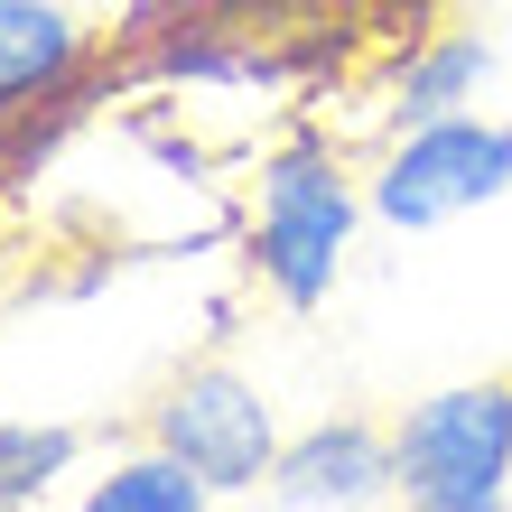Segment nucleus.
I'll list each match as a JSON object with an SVG mask.
<instances>
[{"label":"nucleus","mask_w":512,"mask_h":512,"mask_svg":"<svg viewBox=\"0 0 512 512\" xmlns=\"http://www.w3.org/2000/svg\"><path fill=\"white\" fill-rule=\"evenodd\" d=\"M140 438L168 447V457H187L215 494H252V485H270V466H280V410H270V391L243 364H224V354L168 373L149 419H140Z\"/></svg>","instance_id":"nucleus-4"},{"label":"nucleus","mask_w":512,"mask_h":512,"mask_svg":"<svg viewBox=\"0 0 512 512\" xmlns=\"http://www.w3.org/2000/svg\"><path fill=\"white\" fill-rule=\"evenodd\" d=\"M494 196H512V122H485V112L410 122L364 168V205L391 233H438V224H457Z\"/></svg>","instance_id":"nucleus-3"},{"label":"nucleus","mask_w":512,"mask_h":512,"mask_svg":"<svg viewBox=\"0 0 512 512\" xmlns=\"http://www.w3.org/2000/svg\"><path fill=\"white\" fill-rule=\"evenodd\" d=\"M364 177L345 168V149L326 131H289L261 149L252 168V215H243V270L280 298L289 317H308L336 298L354 224H364Z\"/></svg>","instance_id":"nucleus-1"},{"label":"nucleus","mask_w":512,"mask_h":512,"mask_svg":"<svg viewBox=\"0 0 512 512\" xmlns=\"http://www.w3.org/2000/svg\"><path fill=\"white\" fill-rule=\"evenodd\" d=\"M401 512H512V382H447L391 419Z\"/></svg>","instance_id":"nucleus-2"},{"label":"nucleus","mask_w":512,"mask_h":512,"mask_svg":"<svg viewBox=\"0 0 512 512\" xmlns=\"http://www.w3.org/2000/svg\"><path fill=\"white\" fill-rule=\"evenodd\" d=\"M391 494V429L364 410L308 419L298 438H280V466H270V503L289 512H364Z\"/></svg>","instance_id":"nucleus-5"},{"label":"nucleus","mask_w":512,"mask_h":512,"mask_svg":"<svg viewBox=\"0 0 512 512\" xmlns=\"http://www.w3.org/2000/svg\"><path fill=\"white\" fill-rule=\"evenodd\" d=\"M75 457L84 429H66V419H0V512H38L75 475Z\"/></svg>","instance_id":"nucleus-8"},{"label":"nucleus","mask_w":512,"mask_h":512,"mask_svg":"<svg viewBox=\"0 0 512 512\" xmlns=\"http://www.w3.org/2000/svg\"><path fill=\"white\" fill-rule=\"evenodd\" d=\"M205 503H215V485H205L187 457H168V447H140V457H122L112 475H94L75 512H205Z\"/></svg>","instance_id":"nucleus-9"},{"label":"nucleus","mask_w":512,"mask_h":512,"mask_svg":"<svg viewBox=\"0 0 512 512\" xmlns=\"http://www.w3.org/2000/svg\"><path fill=\"white\" fill-rule=\"evenodd\" d=\"M494 84V38L485 28H429V38H410L391 56V131L410 122H447V112H466L475 94Z\"/></svg>","instance_id":"nucleus-7"},{"label":"nucleus","mask_w":512,"mask_h":512,"mask_svg":"<svg viewBox=\"0 0 512 512\" xmlns=\"http://www.w3.org/2000/svg\"><path fill=\"white\" fill-rule=\"evenodd\" d=\"M103 38L84 28L66 0H0V122L47 94H66V84H84L103 66Z\"/></svg>","instance_id":"nucleus-6"},{"label":"nucleus","mask_w":512,"mask_h":512,"mask_svg":"<svg viewBox=\"0 0 512 512\" xmlns=\"http://www.w3.org/2000/svg\"><path fill=\"white\" fill-rule=\"evenodd\" d=\"M457 10H512V0H457Z\"/></svg>","instance_id":"nucleus-10"}]
</instances>
